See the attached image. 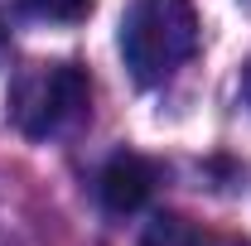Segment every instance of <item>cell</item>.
Here are the masks:
<instances>
[{
	"label": "cell",
	"instance_id": "cell-4",
	"mask_svg": "<svg viewBox=\"0 0 251 246\" xmlns=\"http://www.w3.org/2000/svg\"><path fill=\"white\" fill-rule=\"evenodd\" d=\"M140 246H242V242L222 237V232L203 227V222H193V217H179V213H159L155 222L145 227Z\"/></svg>",
	"mask_w": 251,
	"mask_h": 246
},
{
	"label": "cell",
	"instance_id": "cell-1",
	"mask_svg": "<svg viewBox=\"0 0 251 246\" xmlns=\"http://www.w3.org/2000/svg\"><path fill=\"white\" fill-rule=\"evenodd\" d=\"M198 53L193 0H130L121 15V58L135 82L155 87Z\"/></svg>",
	"mask_w": 251,
	"mask_h": 246
},
{
	"label": "cell",
	"instance_id": "cell-3",
	"mask_svg": "<svg viewBox=\"0 0 251 246\" xmlns=\"http://www.w3.org/2000/svg\"><path fill=\"white\" fill-rule=\"evenodd\" d=\"M155 164L150 159H140V154H111L106 159V169H101V179H97V193H101V208L106 213H140L145 203H150V193H155Z\"/></svg>",
	"mask_w": 251,
	"mask_h": 246
},
{
	"label": "cell",
	"instance_id": "cell-6",
	"mask_svg": "<svg viewBox=\"0 0 251 246\" xmlns=\"http://www.w3.org/2000/svg\"><path fill=\"white\" fill-rule=\"evenodd\" d=\"M242 92H247V101H251V68H247V82H242Z\"/></svg>",
	"mask_w": 251,
	"mask_h": 246
},
{
	"label": "cell",
	"instance_id": "cell-2",
	"mask_svg": "<svg viewBox=\"0 0 251 246\" xmlns=\"http://www.w3.org/2000/svg\"><path fill=\"white\" fill-rule=\"evenodd\" d=\"M10 106H15L20 130L44 140V135H58L63 125H73L77 116H87L92 82H87V73L77 63H39L34 73L20 77Z\"/></svg>",
	"mask_w": 251,
	"mask_h": 246
},
{
	"label": "cell",
	"instance_id": "cell-5",
	"mask_svg": "<svg viewBox=\"0 0 251 246\" xmlns=\"http://www.w3.org/2000/svg\"><path fill=\"white\" fill-rule=\"evenodd\" d=\"M29 15L39 20H53V25H77V20H87L92 15L97 0H20Z\"/></svg>",
	"mask_w": 251,
	"mask_h": 246
}]
</instances>
